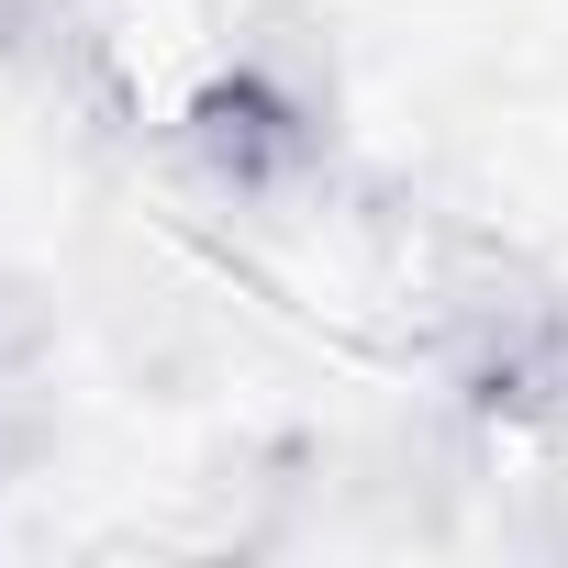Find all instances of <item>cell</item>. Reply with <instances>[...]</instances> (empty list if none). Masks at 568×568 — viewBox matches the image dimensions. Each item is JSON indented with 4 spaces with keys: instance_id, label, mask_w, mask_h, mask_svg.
I'll return each instance as SVG.
<instances>
[{
    "instance_id": "6da1fadb",
    "label": "cell",
    "mask_w": 568,
    "mask_h": 568,
    "mask_svg": "<svg viewBox=\"0 0 568 568\" xmlns=\"http://www.w3.org/2000/svg\"><path fill=\"white\" fill-rule=\"evenodd\" d=\"M168 134L212 201H291L335 168V57L313 34H245Z\"/></svg>"
},
{
    "instance_id": "7a4b0ae2",
    "label": "cell",
    "mask_w": 568,
    "mask_h": 568,
    "mask_svg": "<svg viewBox=\"0 0 568 568\" xmlns=\"http://www.w3.org/2000/svg\"><path fill=\"white\" fill-rule=\"evenodd\" d=\"M446 402L490 435H546L568 424V291L524 278V291L479 302L446 324Z\"/></svg>"
},
{
    "instance_id": "3957f363",
    "label": "cell",
    "mask_w": 568,
    "mask_h": 568,
    "mask_svg": "<svg viewBox=\"0 0 568 568\" xmlns=\"http://www.w3.org/2000/svg\"><path fill=\"white\" fill-rule=\"evenodd\" d=\"M0 79L90 112V134H112V145L134 134V79H123L101 0H0Z\"/></svg>"
},
{
    "instance_id": "277c9868",
    "label": "cell",
    "mask_w": 568,
    "mask_h": 568,
    "mask_svg": "<svg viewBox=\"0 0 568 568\" xmlns=\"http://www.w3.org/2000/svg\"><path fill=\"white\" fill-rule=\"evenodd\" d=\"M57 368V291L34 267H0V390Z\"/></svg>"
},
{
    "instance_id": "5b68a950",
    "label": "cell",
    "mask_w": 568,
    "mask_h": 568,
    "mask_svg": "<svg viewBox=\"0 0 568 568\" xmlns=\"http://www.w3.org/2000/svg\"><path fill=\"white\" fill-rule=\"evenodd\" d=\"M57 446H68L57 390H45V379H12V390H0V490L45 479V468H57Z\"/></svg>"
}]
</instances>
